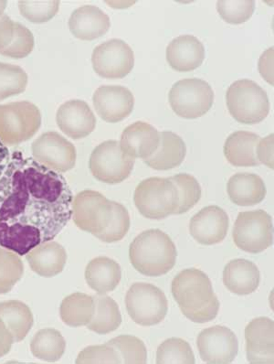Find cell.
Listing matches in <instances>:
<instances>
[{"label": "cell", "mask_w": 274, "mask_h": 364, "mask_svg": "<svg viewBox=\"0 0 274 364\" xmlns=\"http://www.w3.org/2000/svg\"><path fill=\"white\" fill-rule=\"evenodd\" d=\"M229 199L239 206H253L266 196V186L263 178L253 173H237L228 182Z\"/></svg>", "instance_id": "cb8c5ba5"}, {"label": "cell", "mask_w": 274, "mask_h": 364, "mask_svg": "<svg viewBox=\"0 0 274 364\" xmlns=\"http://www.w3.org/2000/svg\"><path fill=\"white\" fill-rule=\"evenodd\" d=\"M73 196L58 172L16 151L0 177V247L25 255L72 218Z\"/></svg>", "instance_id": "6da1fadb"}, {"label": "cell", "mask_w": 274, "mask_h": 364, "mask_svg": "<svg viewBox=\"0 0 274 364\" xmlns=\"http://www.w3.org/2000/svg\"><path fill=\"white\" fill-rule=\"evenodd\" d=\"M111 27L110 18L95 6H82L75 9L69 18V28L73 36L82 41H92L103 36Z\"/></svg>", "instance_id": "ffe728a7"}, {"label": "cell", "mask_w": 274, "mask_h": 364, "mask_svg": "<svg viewBox=\"0 0 274 364\" xmlns=\"http://www.w3.org/2000/svg\"><path fill=\"white\" fill-rule=\"evenodd\" d=\"M195 355L189 343L180 338L165 341L157 350L158 364H194Z\"/></svg>", "instance_id": "836d02e7"}, {"label": "cell", "mask_w": 274, "mask_h": 364, "mask_svg": "<svg viewBox=\"0 0 274 364\" xmlns=\"http://www.w3.org/2000/svg\"><path fill=\"white\" fill-rule=\"evenodd\" d=\"M259 268L253 262L235 259L229 262L223 271V282L229 291L244 296L256 291L259 287Z\"/></svg>", "instance_id": "603a6c76"}, {"label": "cell", "mask_w": 274, "mask_h": 364, "mask_svg": "<svg viewBox=\"0 0 274 364\" xmlns=\"http://www.w3.org/2000/svg\"><path fill=\"white\" fill-rule=\"evenodd\" d=\"M34 36L28 28L14 22L13 38L5 49L0 50L2 55L14 59H23L30 55L34 48Z\"/></svg>", "instance_id": "ab89813d"}, {"label": "cell", "mask_w": 274, "mask_h": 364, "mask_svg": "<svg viewBox=\"0 0 274 364\" xmlns=\"http://www.w3.org/2000/svg\"><path fill=\"white\" fill-rule=\"evenodd\" d=\"M76 363H122L119 354L111 345L105 343L89 346L79 353Z\"/></svg>", "instance_id": "60d3db41"}, {"label": "cell", "mask_w": 274, "mask_h": 364, "mask_svg": "<svg viewBox=\"0 0 274 364\" xmlns=\"http://www.w3.org/2000/svg\"><path fill=\"white\" fill-rule=\"evenodd\" d=\"M205 59L203 43L193 35H182L171 41L167 48L168 65L177 72L193 71Z\"/></svg>", "instance_id": "44dd1931"}, {"label": "cell", "mask_w": 274, "mask_h": 364, "mask_svg": "<svg viewBox=\"0 0 274 364\" xmlns=\"http://www.w3.org/2000/svg\"><path fill=\"white\" fill-rule=\"evenodd\" d=\"M66 341L60 331L44 328L34 335L31 350L38 359L46 362H57L65 353Z\"/></svg>", "instance_id": "4dcf8cb0"}, {"label": "cell", "mask_w": 274, "mask_h": 364, "mask_svg": "<svg viewBox=\"0 0 274 364\" xmlns=\"http://www.w3.org/2000/svg\"><path fill=\"white\" fill-rule=\"evenodd\" d=\"M35 161L48 168L65 173L75 168L77 153L75 146L57 132L43 134L31 145Z\"/></svg>", "instance_id": "4fadbf2b"}, {"label": "cell", "mask_w": 274, "mask_h": 364, "mask_svg": "<svg viewBox=\"0 0 274 364\" xmlns=\"http://www.w3.org/2000/svg\"><path fill=\"white\" fill-rule=\"evenodd\" d=\"M122 279V270L117 262L99 257L86 267L85 279L89 287L100 295L114 291Z\"/></svg>", "instance_id": "484cf974"}, {"label": "cell", "mask_w": 274, "mask_h": 364, "mask_svg": "<svg viewBox=\"0 0 274 364\" xmlns=\"http://www.w3.org/2000/svg\"><path fill=\"white\" fill-rule=\"evenodd\" d=\"M126 306L130 318L145 327L160 323L168 311L165 293L148 283H136L130 287L126 293Z\"/></svg>", "instance_id": "52a82bcc"}, {"label": "cell", "mask_w": 274, "mask_h": 364, "mask_svg": "<svg viewBox=\"0 0 274 364\" xmlns=\"http://www.w3.org/2000/svg\"><path fill=\"white\" fill-rule=\"evenodd\" d=\"M130 229L128 210L123 204L113 202V216L107 228L95 235L99 240L104 242H116L122 240Z\"/></svg>", "instance_id": "8d00e7d4"}, {"label": "cell", "mask_w": 274, "mask_h": 364, "mask_svg": "<svg viewBox=\"0 0 274 364\" xmlns=\"http://www.w3.org/2000/svg\"><path fill=\"white\" fill-rule=\"evenodd\" d=\"M229 216L221 207H205L191 219L190 231L199 244L212 245L224 240L229 230Z\"/></svg>", "instance_id": "e0dca14e"}, {"label": "cell", "mask_w": 274, "mask_h": 364, "mask_svg": "<svg viewBox=\"0 0 274 364\" xmlns=\"http://www.w3.org/2000/svg\"><path fill=\"white\" fill-rule=\"evenodd\" d=\"M176 186L178 193L177 209L175 215H182L192 209L202 198L199 181L190 174H177L168 178Z\"/></svg>", "instance_id": "d6a6232c"}, {"label": "cell", "mask_w": 274, "mask_h": 364, "mask_svg": "<svg viewBox=\"0 0 274 364\" xmlns=\"http://www.w3.org/2000/svg\"><path fill=\"white\" fill-rule=\"evenodd\" d=\"M232 236L235 245L242 251L261 253L273 244L272 217L263 210L240 213Z\"/></svg>", "instance_id": "9c48e42d"}, {"label": "cell", "mask_w": 274, "mask_h": 364, "mask_svg": "<svg viewBox=\"0 0 274 364\" xmlns=\"http://www.w3.org/2000/svg\"><path fill=\"white\" fill-rule=\"evenodd\" d=\"M121 149L133 159H146L151 156L160 143V133L150 124L138 121L123 131Z\"/></svg>", "instance_id": "d6986e66"}, {"label": "cell", "mask_w": 274, "mask_h": 364, "mask_svg": "<svg viewBox=\"0 0 274 364\" xmlns=\"http://www.w3.org/2000/svg\"><path fill=\"white\" fill-rule=\"evenodd\" d=\"M113 216V202L98 191H81L72 200L73 222L82 231L97 235L103 232Z\"/></svg>", "instance_id": "8fae6325"}, {"label": "cell", "mask_w": 274, "mask_h": 364, "mask_svg": "<svg viewBox=\"0 0 274 364\" xmlns=\"http://www.w3.org/2000/svg\"><path fill=\"white\" fill-rule=\"evenodd\" d=\"M116 350L124 364H145L148 363V350L140 338L131 335H121L109 341Z\"/></svg>", "instance_id": "d590c367"}, {"label": "cell", "mask_w": 274, "mask_h": 364, "mask_svg": "<svg viewBox=\"0 0 274 364\" xmlns=\"http://www.w3.org/2000/svg\"><path fill=\"white\" fill-rule=\"evenodd\" d=\"M13 343L14 338L12 337L11 331L8 330L4 322L0 318V358L7 355L9 350H11Z\"/></svg>", "instance_id": "f6af8a7d"}, {"label": "cell", "mask_w": 274, "mask_h": 364, "mask_svg": "<svg viewBox=\"0 0 274 364\" xmlns=\"http://www.w3.org/2000/svg\"><path fill=\"white\" fill-rule=\"evenodd\" d=\"M18 9L28 21L33 23L41 24L50 21L58 14L60 1L48 0V1H18Z\"/></svg>", "instance_id": "74e56055"}, {"label": "cell", "mask_w": 274, "mask_h": 364, "mask_svg": "<svg viewBox=\"0 0 274 364\" xmlns=\"http://www.w3.org/2000/svg\"><path fill=\"white\" fill-rule=\"evenodd\" d=\"M133 202L146 218L161 220L175 215L180 199L177 188L170 178H149L136 187Z\"/></svg>", "instance_id": "5b68a950"}, {"label": "cell", "mask_w": 274, "mask_h": 364, "mask_svg": "<svg viewBox=\"0 0 274 364\" xmlns=\"http://www.w3.org/2000/svg\"><path fill=\"white\" fill-rule=\"evenodd\" d=\"M259 71L261 76L270 85H273V47L268 49L259 60Z\"/></svg>", "instance_id": "ee69618b"}, {"label": "cell", "mask_w": 274, "mask_h": 364, "mask_svg": "<svg viewBox=\"0 0 274 364\" xmlns=\"http://www.w3.org/2000/svg\"><path fill=\"white\" fill-rule=\"evenodd\" d=\"M24 264L20 255L0 248V295L7 294L21 279Z\"/></svg>", "instance_id": "1f68e13d"}, {"label": "cell", "mask_w": 274, "mask_h": 364, "mask_svg": "<svg viewBox=\"0 0 274 364\" xmlns=\"http://www.w3.org/2000/svg\"><path fill=\"white\" fill-rule=\"evenodd\" d=\"M92 102L98 116L109 123L120 122L132 113L135 97L121 85H103L95 91Z\"/></svg>", "instance_id": "9a60e30c"}, {"label": "cell", "mask_w": 274, "mask_h": 364, "mask_svg": "<svg viewBox=\"0 0 274 364\" xmlns=\"http://www.w3.org/2000/svg\"><path fill=\"white\" fill-rule=\"evenodd\" d=\"M219 14L228 23L241 24L250 20L255 9L253 0H221L217 2Z\"/></svg>", "instance_id": "f35d334b"}, {"label": "cell", "mask_w": 274, "mask_h": 364, "mask_svg": "<svg viewBox=\"0 0 274 364\" xmlns=\"http://www.w3.org/2000/svg\"><path fill=\"white\" fill-rule=\"evenodd\" d=\"M171 292L181 312L191 321L206 323L218 316L219 301L203 271L183 270L172 281Z\"/></svg>", "instance_id": "7a4b0ae2"}, {"label": "cell", "mask_w": 274, "mask_h": 364, "mask_svg": "<svg viewBox=\"0 0 274 364\" xmlns=\"http://www.w3.org/2000/svg\"><path fill=\"white\" fill-rule=\"evenodd\" d=\"M174 242L161 230L143 232L132 242L129 257L132 266L148 277H160L173 269L177 261Z\"/></svg>", "instance_id": "3957f363"}, {"label": "cell", "mask_w": 274, "mask_h": 364, "mask_svg": "<svg viewBox=\"0 0 274 364\" xmlns=\"http://www.w3.org/2000/svg\"><path fill=\"white\" fill-rule=\"evenodd\" d=\"M59 129L73 139L88 136L97 127L94 112L84 101L70 100L60 105L56 114Z\"/></svg>", "instance_id": "ac0fdd59"}, {"label": "cell", "mask_w": 274, "mask_h": 364, "mask_svg": "<svg viewBox=\"0 0 274 364\" xmlns=\"http://www.w3.org/2000/svg\"><path fill=\"white\" fill-rule=\"evenodd\" d=\"M9 151L8 146L0 139V177L4 173L9 162Z\"/></svg>", "instance_id": "bcb514c9"}, {"label": "cell", "mask_w": 274, "mask_h": 364, "mask_svg": "<svg viewBox=\"0 0 274 364\" xmlns=\"http://www.w3.org/2000/svg\"><path fill=\"white\" fill-rule=\"evenodd\" d=\"M172 109L178 117L195 119L208 113L214 102V92L206 81L180 80L172 86L168 95Z\"/></svg>", "instance_id": "ba28073f"}, {"label": "cell", "mask_w": 274, "mask_h": 364, "mask_svg": "<svg viewBox=\"0 0 274 364\" xmlns=\"http://www.w3.org/2000/svg\"><path fill=\"white\" fill-rule=\"evenodd\" d=\"M94 313L87 328L97 334H108L116 331L122 323L119 306L110 296L98 295L94 296Z\"/></svg>", "instance_id": "f1b7e54d"}, {"label": "cell", "mask_w": 274, "mask_h": 364, "mask_svg": "<svg viewBox=\"0 0 274 364\" xmlns=\"http://www.w3.org/2000/svg\"><path fill=\"white\" fill-rule=\"evenodd\" d=\"M94 313V296L84 293H75L66 296L60 308V318L70 327L87 326Z\"/></svg>", "instance_id": "f546056e"}, {"label": "cell", "mask_w": 274, "mask_h": 364, "mask_svg": "<svg viewBox=\"0 0 274 364\" xmlns=\"http://www.w3.org/2000/svg\"><path fill=\"white\" fill-rule=\"evenodd\" d=\"M226 100L229 114L241 124L261 123L269 114L267 92L251 80L234 82L228 89Z\"/></svg>", "instance_id": "277c9868"}, {"label": "cell", "mask_w": 274, "mask_h": 364, "mask_svg": "<svg viewBox=\"0 0 274 364\" xmlns=\"http://www.w3.org/2000/svg\"><path fill=\"white\" fill-rule=\"evenodd\" d=\"M261 137L248 131H236L226 139L224 155L235 167L259 166L256 149Z\"/></svg>", "instance_id": "d4e9b609"}, {"label": "cell", "mask_w": 274, "mask_h": 364, "mask_svg": "<svg viewBox=\"0 0 274 364\" xmlns=\"http://www.w3.org/2000/svg\"><path fill=\"white\" fill-rule=\"evenodd\" d=\"M0 318L11 331L16 343L26 338L34 321L31 309L18 300L0 302Z\"/></svg>", "instance_id": "83f0119b"}, {"label": "cell", "mask_w": 274, "mask_h": 364, "mask_svg": "<svg viewBox=\"0 0 274 364\" xmlns=\"http://www.w3.org/2000/svg\"><path fill=\"white\" fill-rule=\"evenodd\" d=\"M197 344L200 357L207 363H231L239 351L234 332L223 326H214L200 332Z\"/></svg>", "instance_id": "5bb4252c"}, {"label": "cell", "mask_w": 274, "mask_h": 364, "mask_svg": "<svg viewBox=\"0 0 274 364\" xmlns=\"http://www.w3.org/2000/svg\"><path fill=\"white\" fill-rule=\"evenodd\" d=\"M8 2L5 0H0V17L4 14L6 8H7Z\"/></svg>", "instance_id": "7dc6e473"}, {"label": "cell", "mask_w": 274, "mask_h": 364, "mask_svg": "<svg viewBox=\"0 0 274 364\" xmlns=\"http://www.w3.org/2000/svg\"><path fill=\"white\" fill-rule=\"evenodd\" d=\"M186 154L187 146L183 139L171 131H164L160 133V143L157 151L144 159V162L157 171H168L178 167Z\"/></svg>", "instance_id": "4316f807"}, {"label": "cell", "mask_w": 274, "mask_h": 364, "mask_svg": "<svg viewBox=\"0 0 274 364\" xmlns=\"http://www.w3.org/2000/svg\"><path fill=\"white\" fill-rule=\"evenodd\" d=\"M28 75L20 66L0 63V101L26 90Z\"/></svg>", "instance_id": "e575fe53"}, {"label": "cell", "mask_w": 274, "mask_h": 364, "mask_svg": "<svg viewBox=\"0 0 274 364\" xmlns=\"http://www.w3.org/2000/svg\"><path fill=\"white\" fill-rule=\"evenodd\" d=\"M14 22L8 15L0 17V50L5 49L13 38Z\"/></svg>", "instance_id": "7bdbcfd3"}, {"label": "cell", "mask_w": 274, "mask_h": 364, "mask_svg": "<svg viewBox=\"0 0 274 364\" xmlns=\"http://www.w3.org/2000/svg\"><path fill=\"white\" fill-rule=\"evenodd\" d=\"M92 63L95 73L101 77L121 79L132 71L135 55L126 41L111 39L95 48Z\"/></svg>", "instance_id": "7c38bea8"}, {"label": "cell", "mask_w": 274, "mask_h": 364, "mask_svg": "<svg viewBox=\"0 0 274 364\" xmlns=\"http://www.w3.org/2000/svg\"><path fill=\"white\" fill-rule=\"evenodd\" d=\"M135 159L124 154L120 143L107 140L92 152L89 168L97 181L108 184H117L126 180L132 173Z\"/></svg>", "instance_id": "30bf717a"}, {"label": "cell", "mask_w": 274, "mask_h": 364, "mask_svg": "<svg viewBox=\"0 0 274 364\" xmlns=\"http://www.w3.org/2000/svg\"><path fill=\"white\" fill-rule=\"evenodd\" d=\"M26 258L35 273L43 277H53L65 269L67 254L62 245L49 241L31 249Z\"/></svg>", "instance_id": "7402d4cb"}, {"label": "cell", "mask_w": 274, "mask_h": 364, "mask_svg": "<svg viewBox=\"0 0 274 364\" xmlns=\"http://www.w3.org/2000/svg\"><path fill=\"white\" fill-rule=\"evenodd\" d=\"M41 126L39 108L31 102L0 105V139L16 146L35 136Z\"/></svg>", "instance_id": "8992f818"}, {"label": "cell", "mask_w": 274, "mask_h": 364, "mask_svg": "<svg viewBox=\"0 0 274 364\" xmlns=\"http://www.w3.org/2000/svg\"><path fill=\"white\" fill-rule=\"evenodd\" d=\"M248 363H274V322L261 317L253 319L245 328Z\"/></svg>", "instance_id": "2e32d148"}, {"label": "cell", "mask_w": 274, "mask_h": 364, "mask_svg": "<svg viewBox=\"0 0 274 364\" xmlns=\"http://www.w3.org/2000/svg\"><path fill=\"white\" fill-rule=\"evenodd\" d=\"M258 161L268 168H273V134L261 139L256 149Z\"/></svg>", "instance_id": "b9f144b4"}]
</instances>
